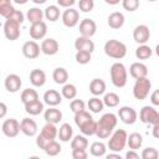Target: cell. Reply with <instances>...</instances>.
I'll return each mask as SVG.
<instances>
[{
	"label": "cell",
	"instance_id": "obj_1",
	"mask_svg": "<svg viewBox=\"0 0 159 159\" xmlns=\"http://www.w3.org/2000/svg\"><path fill=\"white\" fill-rule=\"evenodd\" d=\"M117 116L114 113H104L99 120L97 122V132L96 135L99 139H107L113 133L116 125H117Z\"/></svg>",
	"mask_w": 159,
	"mask_h": 159
},
{
	"label": "cell",
	"instance_id": "obj_2",
	"mask_svg": "<svg viewBox=\"0 0 159 159\" xmlns=\"http://www.w3.org/2000/svg\"><path fill=\"white\" fill-rule=\"evenodd\" d=\"M109 75H111V81L113 83V86H116L117 88H123L127 84L128 81V72L125 66L122 62H116L111 66L109 70Z\"/></svg>",
	"mask_w": 159,
	"mask_h": 159
},
{
	"label": "cell",
	"instance_id": "obj_3",
	"mask_svg": "<svg viewBox=\"0 0 159 159\" xmlns=\"http://www.w3.org/2000/svg\"><path fill=\"white\" fill-rule=\"evenodd\" d=\"M127 140H128V133L124 130V129H116L109 139H108V143H107V147L111 152H122L125 145H127Z\"/></svg>",
	"mask_w": 159,
	"mask_h": 159
},
{
	"label": "cell",
	"instance_id": "obj_4",
	"mask_svg": "<svg viewBox=\"0 0 159 159\" xmlns=\"http://www.w3.org/2000/svg\"><path fill=\"white\" fill-rule=\"evenodd\" d=\"M104 53L114 60H120L127 55V46L118 40H108L104 43Z\"/></svg>",
	"mask_w": 159,
	"mask_h": 159
},
{
	"label": "cell",
	"instance_id": "obj_5",
	"mask_svg": "<svg viewBox=\"0 0 159 159\" xmlns=\"http://www.w3.org/2000/svg\"><path fill=\"white\" fill-rule=\"evenodd\" d=\"M152 89V82L148 77L137 78L135 83L133 86V96L138 101H143L149 96V92Z\"/></svg>",
	"mask_w": 159,
	"mask_h": 159
},
{
	"label": "cell",
	"instance_id": "obj_6",
	"mask_svg": "<svg viewBox=\"0 0 159 159\" xmlns=\"http://www.w3.org/2000/svg\"><path fill=\"white\" fill-rule=\"evenodd\" d=\"M139 119L144 124H155L159 122V112L153 106H144L139 112Z\"/></svg>",
	"mask_w": 159,
	"mask_h": 159
},
{
	"label": "cell",
	"instance_id": "obj_7",
	"mask_svg": "<svg viewBox=\"0 0 159 159\" xmlns=\"http://www.w3.org/2000/svg\"><path fill=\"white\" fill-rule=\"evenodd\" d=\"M1 130L4 133L5 137L7 138H15L20 132H21V128H20V122L15 118H9V119H5L2 122V125H1Z\"/></svg>",
	"mask_w": 159,
	"mask_h": 159
},
{
	"label": "cell",
	"instance_id": "obj_8",
	"mask_svg": "<svg viewBox=\"0 0 159 159\" xmlns=\"http://www.w3.org/2000/svg\"><path fill=\"white\" fill-rule=\"evenodd\" d=\"M20 25L17 21L11 20V19H6L5 24H4V35L7 40L10 41H15L20 37Z\"/></svg>",
	"mask_w": 159,
	"mask_h": 159
},
{
	"label": "cell",
	"instance_id": "obj_9",
	"mask_svg": "<svg viewBox=\"0 0 159 159\" xmlns=\"http://www.w3.org/2000/svg\"><path fill=\"white\" fill-rule=\"evenodd\" d=\"M118 117L124 124H134L138 118V113L129 106H123L118 109Z\"/></svg>",
	"mask_w": 159,
	"mask_h": 159
},
{
	"label": "cell",
	"instance_id": "obj_10",
	"mask_svg": "<svg viewBox=\"0 0 159 159\" xmlns=\"http://www.w3.org/2000/svg\"><path fill=\"white\" fill-rule=\"evenodd\" d=\"M40 52H41V46L35 40L26 41L22 45V55L26 58H30V60L37 58L40 56Z\"/></svg>",
	"mask_w": 159,
	"mask_h": 159
},
{
	"label": "cell",
	"instance_id": "obj_11",
	"mask_svg": "<svg viewBox=\"0 0 159 159\" xmlns=\"http://www.w3.org/2000/svg\"><path fill=\"white\" fill-rule=\"evenodd\" d=\"M61 19L66 27H75L80 21V12L73 7H68L62 12Z\"/></svg>",
	"mask_w": 159,
	"mask_h": 159
},
{
	"label": "cell",
	"instance_id": "obj_12",
	"mask_svg": "<svg viewBox=\"0 0 159 159\" xmlns=\"http://www.w3.org/2000/svg\"><path fill=\"white\" fill-rule=\"evenodd\" d=\"M150 39V30L147 25H138L134 27L133 30V40L139 43V45H143V43H147L148 40Z\"/></svg>",
	"mask_w": 159,
	"mask_h": 159
},
{
	"label": "cell",
	"instance_id": "obj_13",
	"mask_svg": "<svg viewBox=\"0 0 159 159\" xmlns=\"http://www.w3.org/2000/svg\"><path fill=\"white\" fill-rule=\"evenodd\" d=\"M5 88L7 92L10 93H16L20 88H21V84H22V81L20 78L19 75L16 73H11V75H7L6 78H5Z\"/></svg>",
	"mask_w": 159,
	"mask_h": 159
},
{
	"label": "cell",
	"instance_id": "obj_14",
	"mask_svg": "<svg viewBox=\"0 0 159 159\" xmlns=\"http://www.w3.org/2000/svg\"><path fill=\"white\" fill-rule=\"evenodd\" d=\"M30 36L32 40H41L47 34V25L45 21H40L36 24H31L30 26Z\"/></svg>",
	"mask_w": 159,
	"mask_h": 159
},
{
	"label": "cell",
	"instance_id": "obj_15",
	"mask_svg": "<svg viewBox=\"0 0 159 159\" xmlns=\"http://www.w3.org/2000/svg\"><path fill=\"white\" fill-rule=\"evenodd\" d=\"M97 31V25L92 19H83L80 22V34L81 36L92 37Z\"/></svg>",
	"mask_w": 159,
	"mask_h": 159
},
{
	"label": "cell",
	"instance_id": "obj_16",
	"mask_svg": "<svg viewBox=\"0 0 159 159\" xmlns=\"http://www.w3.org/2000/svg\"><path fill=\"white\" fill-rule=\"evenodd\" d=\"M40 46H41V52L45 53V55H47V56H53V55H56V53L58 52V48H60L58 42H57L55 39H52V37L45 39V40L41 42Z\"/></svg>",
	"mask_w": 159,
	"mask_h": 159
},
{
	"label": "cell",
	"instance_id": "obj_17",
	"mask_svg": "<svg viewBox=\"0 0 159 159\" xmlns=\"http://www.w3.org/2000/svg\"><path fill=\"white\" fill-rule=\"evenodd\" d=\"M20 128L26 137H34L37 133V123L32 118H22L20 122Z\"/></svg>",
	"mask_w": 159,
	"mask_h": 159
},
{
	"label": "cell",
	"instance_id": "obj_18",
	"mask_svg": "<svg viewBox=\"0 0 159 159\" xmlns=\"http://www.w3.org/2000/svg\"><path fill=\"white\" fill-rule=\"evenodd\" d=\"M75 48L77 51H88L92 53L94 51V42L91 40V37L78 36L75 41Z\"/></svg>",
	"mask_w": 159,
	"mask_h": 159
},
{
	"label": "cell",
	"instance_id": "obj_19",
	"mask_svg": "<svg viewBox=\"0 0 159 159\" xmlns=\"http://www.w3.org/2000/svg\"><path fill=\"white\" fill-rule=\"evenodd\" d=\"M62 102V94L57 92L56 89H48L43 93V103H46L48 107H56L61 104Z\"/></svg>",
	"mask_w": 159,
	"mask_h": 159
},
{
	"label": "cell",
	"instance_id": "obj_20",
	"mask_svg": "<svg viewBox=\"0 0 159 159\" xmlns=\"http://www.w3.org/2000/svg\"><path fill=\"white\" fill-rule=\"evenodd\" d=\"M129 75L137 80V78H142V77H147L148 76V67L142 63V62H133L129 67Z\"/></svg>",
	"mask_w": 159,
	"mask_h": 159
},
{
	"label": "cell",
	"instance_id": "obj_21",
	"mask_svg": "<svg viewBox=\"0 0 159 159\" xmlns=\"http://www.w3.org/2000/svg\"><path fill=\"white\" fill-rule=\"evenodd\" d=\"M30 82L34 87H42L46 83V73L39 68L32 70L30 72Z\"/></svg>",
	"mask_w": 159,
	"mask_h": 159
},
{
	"label": "cell",
	"instance_id": "obj_22",
	"mask_svg": "<svg viewBox=\"0 0 159 159\" xmlns=\"http://www.w3.org/2000/svg\"><path fill=\"white\" fill-rule=\"evenodd\" d=\"M124 21H125V17H124V15H123L122 12H119V11L112 12V14L108 16V19H107L108 26L112 27V29H114V30L120 29V27L124 25Z\"/></svg>",
	"mask_w": 159,
	"mask_h": 159
},
{
	"label": "cell",
	"instance_id": "obj_23",
	"mask_svg": "<svg viewBox=\"0 0 159 159\" xmlns=\"http://www.w3.org/2000/svg\"><path fill=\"white\" fill-rule=\"evenodd\" d=\"M43 118L46 122L56 124L62 119V112L60 109H57L56 107H48V109H46L43 112Z\"/></svg>",
	"mask_w": 159,
	"mask_h": 159
},
{
	"label": "cell",
	"instance_id": "obj_24",
	"mask_svg": "<svg viewBox=\"0 0 159 159\" xmlns=\"http://www.w3.org/2000/svg\"><path fill=\"white\" fill-rule=\"evenodd\" d=\"M24 107H25V112L30 116H39L43 112V103L40 99L29 102V103L24 104Z\"/></svg>",
	"mask_w": 159,
	"mask_h": 159
},
{
	"label": "cell",
	"instance_id": "obj_25",
	"mask_svg": "<svg viewBox=\"0 0 159 159\" xmlns=\"http://www.w3.org/2000/svg\"><path fill=\"white\" fill-rule=\"evenodd\" d=\"M89 92L93 96H101L106 92V82L102 78H93L89 83Z\"/></svg>",
	"mask_w": 159,
	"mask_h": 159
},
{
	"label": "cell",
	"instance_id": "obj_26",
	"mask_svg": "<svg viewBox=\"0 0 159 159\" xmlns=\"http://www.w3.org/2000/svg\"><path fill=\"white\" fill-rule=\"evenodd\" d=\"M58 139L61 142H70L73 137V129L68 123H63L58 128Z\"/></svg>",
	"mask_w": 159,
	"mask_h": 159
},
{
	"label": "cell",
	"instance_id": "obj_27",
	"mask_svg": "<svg viewBox=\"0 0 159 159\" xmlns=\"http://www.w3.org/2000/svg\"><path fill=\"white\" fill-rule=\"evenodd\" d=\"M45 14H43V10L39 9V7H30L26 12V19L29 20V22L31 24H36V22H40L42 21Z\"/></svg>",
	"mask_w": 159,
	"mask_h": 159
},
{
	"label": "cell",
	"instance_id": "obj_28",
	"mask_svg": "<svg viewBox=\"0 0 159 159\" xmlns=\"http://www.w3.org/2000/svg\"><path fill=\"white\" fill-rule=\"evenodd\" d=\"M52 78L57 84H65L68 81V72L63 67H57L52 72Z\"/></svg>",
	"mask_w": 159,
	"mask_h": 159
},
{
	"label": "cell",
	"instance_id": "obj_29",
	"mask_svg": "<svg viewBox=\"0 0 159 159\" xmlns=\"http://www.w3.org/2000/svg\"><path fill=\"white\" fill-rule=\"evenodd\" d=\"M107 152V145L103 142H93L89 147V153L91 155L96 157V158H101L104 157Z\"/></svg>",
	"mask_w": 159,
	"mask_h": 159
},
{
	"label": "cell",
	"instance_id": "obj_30",
	"mask_svg": "<svg viewBox=\"0 0 159 159\" xmlns=\"http://www.w3.org/2000/svg\"><path fill=\"white\" fill-rule=\"evenodd\" d=\"M41 134L51 140L56 139V137L58 135V128H56V124L55 123H48L46 122V124L42 127L41 129Z\"/></svg>",
	"mask_w": 159,
	"mask_h": 159
},
{
	"label": "cell",
	"instance_id": "obj_31",
	"mask_svg": "<svg viewBox=\"0 0 159 159\" xmlns=\"http://www.w3.org/2000/svg\"><path fill=\"white\" fill-rule=\"evenodd\" d=\"M143 144V137L142 134L134 132V133H130L128 135V140H127V145L129 147V149H133V150H137L142 147Z\"/></svg>",
	"mask_w": 159,
	"mask_h": 159
},
{
	"label": "cell",
	"instance_id": "obj_32",
	"mask_svg": "<svg viewBox=\"0 0 159 159\" xmlns=\"http://www.w3.org/2000/svg\"><path fill=\"white\" fill-rule=\"evenodd\" d=\"M87 107H88V109L92 113H99L104 108V102H103V99H99L98 96H94V97H92V98L88 99Z\"/></svg>",
	"mask_w": 159,
	"mask_h": 159
},
{
	"label": "cell",
	"instance_id": "obj_33",
	"mask_svg": "<svg viewBox=\"0 0 159 159\" xmlns=\"http://www.w3.org/2000/svg\"><path fill=\"white\" fill-rule=\"evenodd\" d=\"M43 14H45V17L51 21V22H55L60 19V7L57 5H50L47 6L45 10H43Z\"/></svg>",
	"mask_w": 159,
	"mask_h": 159
},
{
	"label": "cell",
	"instance_id": "obj_34",
	"mask_svg": "<svg viewBox=\"0 0 159 159\" xmlns=\"http://www.w3.org/2000/svg\"><path fill=\"white\" fill-rule=\"evenodd\" d=\"M88 147V139L86 135H75L71 139V149H87Z\"/></svg>",
	"mask_w": 159,
	"mask_h": 159
},
{
	"label": "cell",
	"instance_id": "obj_35",
	"mask_svg": "<svg viewBox=\"0 0 159 159\" xmlns=\"http://www.w3.org/2000/svg\"><path fill=\"white\" fill-rule=\"evenodd\" d=\"M92 116L89 114V112H87L86 109L84 111H81V112H77L75 113V123L78 128H81L82 125H84L86 123H88L89 120H92Z\"/></svg>",
	"mask_w": 159,
	"mask_h": 159
},
{
	"label": "cell",
	"instance_id": "obj_36",
	"mask_svg": "<svg viewBox=\"0 0 159 159\" xmlns=\"http://www.w3.org/2000/svg\"><path fill=\"white\" fill-rule=\"evenodd\" d=\"M152 53H153V50L148 45H145V43L139 45L135 48V57L138 60H148V58H150Z\"/></svg>",
	"mask_w": 159,
	"mask_h": 159
},
{
	"label": "cell",
	"instance_id": "obj_37",
	"mask_svg": "<svg viewBox=\"0 0 159 159\" xmlns=\"http://www.w3.org/2000/svg\"><path fill=\"white\" fill-rule=\"evenodd\" d=\"M61 94H62L63 98L72 101L77 96V88L72 83H65L63 87H62V89H61Z\"/></svg>",
	"mask_w": 159,
	"mask_h": 159
},
{
	"label": "cell",
	"instance_id": "obj_38",
	"mask_svg": "<svg viewBox=\"0 0 159 159\" xmlns=\"http://www.w3.org/2000/svg\"><path fill=\"white\" fill-rule=\"evenodd\" d=\"M20 99L24 104L29 103V102H32V101H36L39 99V93L32 89V88H26L21 92V96H20Z\"/></svg>",
	"mask_w": 159,
	"mask_h": 159
},
{
	"label": "cell",
	"instance_id": "obj_39",
	"mask_svg": "<svg viewBox=\"0 0 159 159\" xmlns=\"http://www.w3.org/2000/svg\"><path fill=\"white\" fill-rule=\"evenodd\" d=\"M119 96L114 92H109V93H106L104 97H103V102H104V106L106 107H109V108H114L119 104Z\"/></svg>",
	"mask_w": 159,
	"mask_h": 159
},
{
	"label": "cell",
	"instance_id": "obj_40",
	"mask_svg": "<svg viewBox=\"0 0 159 159\" xmlns=\"http://www.w3.org/2000/svg\"><path fill=\"white\" fill-rule=\"evenodd\" d=\"M81 133L84 134V135H96V132H97V122L94 119L89 120L88 123H86L84 125H82L80 128Z\"/></svg>",
	"mask_w": 159,
	"mask_h": 159
},
{
	"label": "cell",
	"instance_id": "obj_41",
	"mask_svg": "<svg viewBox=\"0 0 159 159\" xmlns=\"http://www.w3.org/2000/svg\"><path fill=\"white\" fill-rule=\"evenodd\" d=\"M61 150H62V148H61L60 143L56 142V140H51V142L48 143V145L45 148L43 152H45L47 155H50V157H56V155H58V154L61 153Z\"/></svg>",
	"mask_w": 159,
	"mask_h": 159
},
{
	"label": "cell",
	"instance_id": "obj_42",
	"mask_svg": "<svg viewBox=\"0 0 159 159\" xmlns=\"http://www.w3.org/2000/svg\"><path fill=\"white\" fill-rule=\"evenodd\" d=\"M91 55L92 53L88 52V51H77L75 58H76L77 63H80V65H87L91 61V57H92Z\"/></svg>",
	"mask_w": 159,
	"mask_h": 159
},
{
	"label": "cell",
	"instance_id": "obj_43",
	"mask_svg": "<svg viewBox=\"0 0 159 159\" xmlns=\"http://www.w3.org/2000/svg\"><path fill=\"white\" fill-rule=\"evenodd\" d=\"M140 158L142 159H157V158H159V152L153 147H148V148L143 149Z\"/></svg>",
	"mask_w": 159,
	"mask_h": 159
},
{
	"label": "cell",
	"instance_id": "obj_44",
	"mask_svg": "<svg viewBox=\"0 0 159 159\" xmlns=\"http://www.w3.org/2000/svg\"><path fill=\"white\" fill-rule=\"evenodd\" d=\"M70 108L73 113H77V112H81V111H84L86 109V103L82 101V99H72L71 103H70Z\"/></svg>",
	"mask_w": 159,
	"mask_h": 159
},
{
	"label": "cell",
	"instance_id": "obj_45",
	"mask_svg": "<svg viewBox=\"0 0 159 159\" xmlns=\"http://www.w3.org/2000/svg\"><path fill=\"white\" fill-rule=\"evenodd\" d=\"M78 7L82 12H91L94 7V0H80Z\"/></svg>",
	"mask_w": 159,
	"mask_h": 159
},
{
	"label": "cell",
	"instance_id": "obj_46",
	"mask_svg": "<svg viewBox=\"0 0 159 159\" xmlns=\"http://www.w3.org/2000/svg\"><path fill=\"white\" fill-rule=\"evenodd\" d=\"M122 6L124 10L133 12L139 7V0H122Z\"/></svg>",
	"mask_w": 159,
	"mask_h": 159
},
{
	"label": "cell",
	"instance_id": "obj_47",
	"mask_svg": "<svg viewBox=\"0 0 159 159\" xmlns=\"http://www.w3.org/2000/svg\"><path fill=\"white\" fill-rule=\"evenodd\" d=\"M15 10H16V9H15L11 4L4 5V6H0V15H1L2 17H5V19H9V17H10V15H11Z\"/></svg>",
	"mask_w": 159,
	"mask_h": 159
},
{
	"label": "cell",
	"instance_id": "obj_48",
	"mask_svg": "<svg viewBox=\"0 0 159 159\" xmlns=\"http://www.w3.org/2000/svg\"><path fill=\"white\" fill-rule=\"evenodd\" d=\"M55 140V139H53ZM51 142V139H48V138H46V137H43L41 133L36 137V145L40 148V149H42V150H45V148L48 145V143Z\"/></svg>",
	"mask_w": 159,
	"mask_h": 159
},
{
	"label": "cell",
	"instance_id": "obj_49",
	"mask_svg": "<svg viewBox=\"0 0 159 159\" xmlns=\"http://www.w3.org/2000/svg\"><path fill=\"white\" fill-rule=\"evenodd\" d=\"M88 154L86 149H72V158L73 159H87Z\"/></svg>",
	"mask_w": 159,
	"mask_h": 159
},
{
	"label": "cell",
	"instance_id": "obj_50",
	"mask_svg": "<svg viewBox=\"0 0 159 159\" xmlns=\"http://www.w3.org/2000/svg\"><path fill=\"white\" fill-rule=\"evenodd\" d=\"M9 19L15 20V21H17L19 24H22V22H24V20H25V15H24L20 10H15V11L10 15V17H9Z\"/></svg>",
	"mask_w": 159,
	"mask_h": 159
},
{
	"label": "cell",
	"instance_id": "obj_51",
	"mask_svg": "<svg viewBox=\"0 0 159 159\" xmlns=\"http://www.w3.org/2000/svg\"><path fill=\"white\" fill-rule=\"evenodd\" d=\"M76 4V0H57V5L61 6V7H72L73 5Z\"/></svg>",
	"mask_w": 159,
	"mask_h": 159
},
{
	"label": "cell",
	"instance_id": "obj_52",
	"mask_svg": "<svg viewBox=\"0 0 159 159\" xmlns=\"http://www.w3.org/2000/svg\"><path fill=\"white\" fill-rule=\"evenodd\" d=\"M150 102H152L153 106L159 107V88L155 89L154 92H152V94H150Z\"/></svg>",
	"mask_w": 159,
	"mask_h": 159
},
{
	"label": "cell",
	"instance_id": "obj_53",
	"mask_svg": "<svg viewBox=\"0 0 159 159\" xmlns=\"http://www.w3.org/2000/svg\"><path fill=\"white\" fill-rule=\"evenodd\" d=\"M125 158H127V159H139V154H138L135 150L130 149L129 152L125 153Z\"/></svg>",
	"mask_w": 159,
	"mask_h": 159
},
{
	"label": "cell",
	"instance_id": "obj_54",
	"mask_svg": "<svg viewBox=\"0 0 159 159\" xmlns=\"http://www.w3.org/2000/svg\"><path fill=\"white\" fill-rule=\"evenodd\" d=\"M152 134H153V137H154V138L159 139V122H158V123H155V124H153Z\"/></svg>",
	"mask_w": 159,
	"mask_h": 159
},
{
	"label": "cell",
	"instance_id": "obj_55",
	"mask_svg": "<svg viewBox=\"0 0 159 159\" xmlns=\"http://www.w3.org/2000/svg\"><path fill=\"white\" fill-rule=\"evenodd\" d=\"M0 109H1V112H0V118H4V117H5V114H6V111H7L6 104H5L4 102H1V103H0Z\"/></svg>",
	"mask_w": 159,
	"mask_h": 159
},
{
	"label": "cell",
	"instance_id": "obj_56",
	"mask_svg": "<svg viewBox=\"0 0 159 159\" xmlns=\"http://www.w3.org/2000/svg\"><path fill=\"white\" fill-rule=\"evenodd\" d=\"M106 158L107 159H112V158H116V159H122V157L117 153V152H112V153H109V154H107L106 155Z\"/></svg>",
	"mask_w": 159,
	"mask_h": 159
},
{
	"label": "cell",
	"instance_id": "obj_57",
	"mask_svg": "<svg viewBox=\"0 0 159 159\" xmlns=\"http://www.w3.org/2000/svg\"><path fill=\"white\" fill-rule=\"evenodd\" d=\"M104 2L108 5H117V4L122 2V0H104Z\"/></svg>",
	"mask_w": 159,
	"mask_h": 159
},
{
	"label": "cell",
	"instance_id": "obj_58",
	"mask_svg": "<svg viewBox=\"0 0 159 159\" xmlns=\"http://www.w3.org/2000/svg\"><path fill=\"white\" fill-rule=\"evenodd\" d=\"M47 0H32V2L34 4H36V5H42V4H45Z\"/></svg>",
	"mask_w": 159,
	"mask_h": 159
},
{
	"label": "cell",
	"instance_id": "obj_59",
	"mask_svg": "<svg viewBox=\"0 0 159 159\" xmlns=\"http://www.w3.org/2000/svg\"><path fill=\"white\" fill-rule=\"evenodd\" d=\"M14 2H16V4H19V5H25L29 0H12Z\"/></svg>",
	"mask_w": 159,
	"mask_h": 159
},
{
	"label": "cell",
	"instance_id": "obj_60",
	"mask_svg": "<svg viewBox=\"0 0 159 159\" xmlns=\"http://www.w3.org/2000/svg\"><path fill=\"white\" fill-rule=\"evenodd\" d=\"M7 4H11V0H0V6H4Z\"/></svg>",
	"mask_w": 159,
	"mask_h": 159
},
{
	"label": "cell",
	"instance_id": "obj_61",
	"mask_svg": "<svg viewBox=\"0 0 159 159\" xmlns=\"http://www.w3.org/2000/svg\"><path fill=\"white\" fill-rule=\"evenodd\" d=\"M155 53H157V56L159 57V43L155 46Z\"/></svg>",
	"mask_w": 159,
	"mask_h": 159
},
{
	"label": "cell",
	"instance_id": "obj_62",
	"mask_svg": "<svg viewBox=\"0 0 159 159\" xmlns=\"http://www.w3.org/2000/svg\"><path fill=\"white\" fill-rule=\"evenodd\" d=\"M148 1H150V2H154V1H157V0H148Z\"/></svg>",
	"mask_w": 159,
	"mask_h": 159
}]
</instances>
